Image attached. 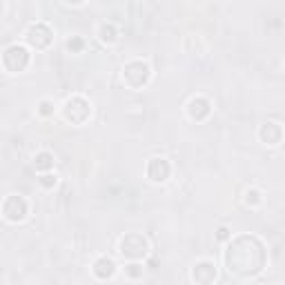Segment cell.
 <instances>
[{
    "label": "cell",
    "mask_w": 285,
    "mask_h": 285,
    "mask_svg": "<svg viewBox=\"0 0 285 285\" xmlns=\"http://www.w3.org/2000/svg\"><path fill=\"white\" fill-rule=\"evenodd\" d=\"M125 83L129 85V87H134V89H138V87H142V85L147 83L149 78V67L145 63H129L125 67Z\"/></svg>",
    "instance_id": "obj_1"
},
{
    "label": "cell",
    "mask_w": 285,
    "mask_h": 285,
    "mask_svg": "<svg viewBox=\"0 0 285 285\" xmlns=\"http://www.w3.org/2000/svg\"><path fill=\"white\" fill-rule=\"evenodd\" d=\"M2 63H5V67L9 69V71H22V69L27 67V63H29V53H27L25 47L14 45V47H9L5 52Z\"/></svg>",
    "instance_id": "obj_2"
},
{
    "label": "cell",
    "mask_w": 285,
    "mask_h": 285,
    "mask_svg": "<svg viewBox=\"0 0 285 285\" xmlns=\"http://www.w3.org/2000/svg\"><path fill=\"white\" fill-rule=\"evenodd\" d=\"M145 252H147V241H145L142 236H138V234H129V236L123 238V243H121V254L123 256L141 259V256H145Z\"/></svg>",
    "instance_id": "obj_3"
},
{
    "label": "cell",
    "mask_w": 285,
    "mask_h": 285,
    "mask_svg": "<svg viewBox=\"0 0 285 285\" xmlns=\"http://www.w3.org/2000/svg\"><path fill=\"white\" fill-rule=\"evenodd\" d=\"M65 116H67V121L71 123H83L85 118L89 116V105H87V101H83V98H69L67 103H65Z\"/></svg>",
    "instance_id": "obj_4"
},
{
    "label": "cell",
    "mask_w": 285,
    "mask_h": 285,
    "mask_svg": "<svg viewBox=\"0 0 285 285\" xmlns=\"http://www.w3.org/2000/svg\"><path fill=\"white\" fill-rule=\"evenodd\" d=\"M2 212H5V216L9 221H22L27 214V203L22 201L20 196H9L5 207H2Z\"/></svg>",
    "instance_id": "obj_5"
},
{
    "label": "cell",
    "mask_w": 285,
    "mask_h": 285,
    "mask_svg": "<svg viewBox=\"0 0 285 285\" xmlns=\"http://www.w3.org/2000/svg\"><path fill=\"white\" fill-rule=\"evenodd\" d=\"M27 40H29V45H34L36 49H42L52 42V32H49L45 25H34L32 29L27 32Z\"/></svg>",
    "instance_id": "obj_6"
},
{
    "label": "cell",
    "mask_w": 285,
    "mask_h": 285,
    "mask_svg": "<svg viewBox=\"0 0 285 285\" xmlns=\"http://www.w3.org/2000/svg\"><path fill=\"white\" fill-rule=\"evenodd\" d=\"M147 174L152 180H156V183H163L165 178L169 176V163L165 159H152L147 165Z\"/></svg>",
    "instance_id": "obj_7"
},
{
    "label": "cell",
    "mask_w": 285,
    "mask_h": 285,
    "mask_svg": "<svg viewBox=\"0 0 285 285\" xmlns=\"http://www.w3.org/2000/svg\"><path fill=\"white\" fill-rule=\"evenodd\" d=\"M192 276H194L196 283L210 285L212 281L216 279V269H214V265H212V263H198L194 267V272H192Z\"/></svg>",
    "instance_id": "obj_8"
},
{
    "label": "cell",
    "mask_w": 285,
    "mask_h": 285,
    "mask_svg": "<svg viewBox=\"0 0 285 285\" xmlns=\"http://www.w3.org/2000/svg\"><path fill=\"white\" fill-rule=\"evenodd\" d=\"M187 111H190V116L196 118V121H203V118L210 116V101H205V98H192L190 105H187Z\"/></svg>",
    "instance_id": "obj_9"
},
{
    "label": "cell",
    "mask_w": 285,
    "mask_h": 285,
    "mask_svg": "<svg viewBox=\"0 0 285 285\" xmlns=\"http://www.w3.org/2000/svg\"><path fill=\"white\" fill-rule=\"evenodd\" d=\"M116 272V265H114V261L107 259V256H103V259L96 261L94 265V274L98 276V279H109L111 274Z\"/></svg>",
    "instance_id": "obj_10"
},
{
    "label": "cell",
    "mask_w": 285,
    "mask_h": 285,
    "mask_svg": "<svg viewBox=\"0 0 285 285\" xmlns=\"http://www.w3.org/2000/svg\"><path fill=\"white\" fill-rule=\"evenodd\" d=\"M261 138H263L267 145H276L281 141V127L279 123H265L263 129H261Z\"/></svg>",
    "instance_id": "obj_11"
},
{
    "label": "cell",
    "mask_w": 285,
    "mask_h": 285,
    "mask_svg": "<svg viewBox=\"0 0 285 285\" xmlns=\"http://www.w3.org/2000/svg\"><path fill=\"white\" fill-rule=\"evenodd\" d=\"M34 165H36V169H40V172H47V169L53 167V156L49 152H40L36 156V160H34Z\"/></svg>",
    "instance_id": "obj_12"
},
{
    "label": "cell",
    "mask_w": 285,
    "mask_h": 285,
    "mask_svg": "<svg viewBox=\"0 0 285 285\" xmlns=\"http://www.w3.org/2000/svg\"><path fill=\"white\" fill-rule=\"evenodd\" d=\"M101 40L103 42H114L116 40V29L111 25H103L101 27Z\"/></svg>",
    "instance_id": "obj_13"
},
{
    "label": "cell",
    "mask_w": 285,
    "mask_h": 285,
    "mask_svg": "<svg viewBox=\"0 0 285 285\" xmlns=\"http://www.w3.org/2000/svg\"><path fill=\"white\" fill-rule=\"evenodd\" d=\"M125 272H127V276H132V279H138V276H142V267H141V265H136V263L127 265Z\"/></svg>",
    "instance_id": "obj_14"
},
{
    "label": "cell",
    "mask_w": 285,
    "mask_h": 285,
    "mask_svg": "<svg viewBox=\"0 0 285 285\" xmlns=\"http://www.w3.org/2000/svg\"><path fill=\"white\" fill-rule=\"evenodd\" d=\"M83 45H85V42L80 40V38H71V40L67 42V47L71 49V52H80V49H83Z\"/></svg>",
    "instance_id": "obj_15"
},
{
    "label": "cell",
    "mask_w": 285,
    "mask_h": 285,
    "mask_svg": "<svg viewBox=\"0 0 285 285\" xmlns=\"http://www.w3.org/2000/svg\"><path fill=\"white\" fill-rule=\"evenodd\" d=\"M40 185H42V187H53V185H56V176L45 174V176L40 178Z\"/></svg>",
    "instance_id": "obj_16"
},
{
    "label": "cell",
    "mask_w": 285,
    "mask_h": 285,
    "mask_svg": "<svg viewBox=\"0 0 285 285\" xmlns=\"http://www.w3.org/2000/svg\"><path fill=\"white\" fill-rule=\"evenodd\" d=\"M52 111H53V105L49 101H42L40 103V114H42V116H49Z\"/></svg>",
    "instance_id": "obj_17"
},
{
    "label": "cell",
    "mask_w": 285,
    "mask_h": 285,
    "mask_svg": "<svg viewBox=\"0 0 285 285\" xmlns=\"http://www.w3.org/2000/svg\"><path fill=\"white\" fill-rule=\"evenodd\" d=\"M245 196H248L245 201H248V203H252V205H256V203H259V192H256V190H249Z\"/></svg>",
    "instance_id": "obj_18"
},
{
    "label": "cell",
    "mask_w": 285,
    "mask_h": 285,
    "mask_svg": "<svg viewBox=\"0 0 285 285\" xmlns=\"http://www.w3.org/2000/svg\"><path fill=\"white\" fill-rule=\"evenodd\" d=\"M216 236H218V241H225V238H230V230H227V227H221Z\"/></svg>",
    "instance_id": "obj_19"
}]
</instances>
